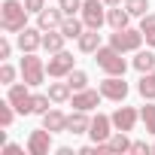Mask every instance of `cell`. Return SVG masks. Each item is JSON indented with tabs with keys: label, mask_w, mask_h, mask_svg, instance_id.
Wrapping results in <instances>:
<instances>
[{
	"label": "cell",
	"mask_w": 155,
	"mask_h": 155,
	"mask_svg": "<svg viewBox=\"0 0 155 155\" xmlns=\"http://www.w3.org/2000/svg\"><path fill=\"white\" fill-rule=\"evenodd\" d=\"M0 28L6 34H21L28 28V6H25V0H3V3H0Z\"/></svg>",
	"instance_id": "1"
},
{
	"label": "cell",
	"mask_w": 155,
	"mask_h": 155,
	"mask_svg": "<svg viewBox=\"0 0 155 155\" xmlns=\"http://www.w3.org/2000/svg\"><path fill=\"white\" fill-rule=\"evenodd\" d=\"M94 61H97V67H101L107 76H125V70H128V61H125L122 52L113 49V46H101V49L94 52Z\"/></svg>",
	"instance_id": "2"
},
{
	"label": "cell",
	"mask_w": 155,
	"mask_h": 155,
	"mask_svg": "<svg viewBox=\"0 0 155 155\" xmlns=\"http://www.w3.org/2000/svg\"><path fill=\"white\" fill-rule=\"evenodd\" d=\"M21 79L31 85V88H37V85H43L46 82V61L43 58H37V52H25V58H21Z\"/></svg>",
	"instance_id": "3"
},
{
	"label": "cell",
	"mask_w": 155,
	"mask_h": 155,
	"mask_svg": "<svg viewBox=\"0 0 155 155\" xmlns=\"http://www.w3.org/2000/svg\"><path fill=\"white\" fill-rule=\"evenodd\" d=\"M6 101L18 110V116H31L34 113V94H31V85L21 79V82H12L9 91H6Z\"/></svg>",
	"instance_id": "4"
},
{
	"label": "cell",
	"mask_w": 155,
	"mask_h": 155,
	"mask_svg": "<svg viewBox=\"0 0 155 155\" xmlns=\"http://www.w3.org/2000/svg\"><path fill=\"white\" fill-rule=\"evenodd\" d=\"M110 46L119 49L122 55H125V52H137V49L143 46V31H134V28L113 31V34H110Z\"/></svg>",
	"instance_id": "5"
},
{
	"label": "cell",
	"mask_w": 155,
	"mask_h": 155,
	"mask_svg": "<svg viewBox=\"0 0 155 155\" xmlns=\"http://www.w3.org/2000/svg\"><path fill=\"white\" fill-rule=\"evenodd\" d=\"M79 18L85 21V28L101 31L104 21H107V3H104V0H82V12H79Z\"/></svg>",
	"instance_id": "6"
},
{
	"label": "cell",
	"mask_w": 155,
	"mask_h": 155,
	"mask_svg": "<svg viewBox=\"0 0 155 155\" xmlns=\"http://www.w3.org/2000/svg\"><path fill=\"white\" fill-rule=\"evenodd\" d=\"M101 94L107 97V101H116V104H122L125 97H128V82H125V76H107V79H101Z\"/></svg>",
	"instance_id": "7"
},
{
	"label": "cell",
	"mask_w": 155,
	"mask_h": 155,
	"mask_svg": "<svg viewBox=\"0 0 155 155\" xmlns=\"http://www.w3.org/2000/svg\"><path fill=\"white\" fill-rule=\"evenodd\" d=\"M73 61H76V58H73L70 52H64V49H61V52H55V55L49 58L46 73L52 76V79H61V76L67 79V73H70V70H76V67H73Z\"/></svg>",
	"instance_id": "8"
},
{
	"label": "cell",
	"mask_w": 155,
	"mask_h": 155,
	"mask_svg": "<svg viewBox=\"0 0 155 155\" xmlns=\"http://www.w3.org/2000/svg\"><path fill=\"white\" fill-rule=\"evenodd\" d=\"M113 119L110 116H104V113H97L94 119H91V128H88V137L94 140V143H107L110 137H113Z\"/></svg>",
	"instance_id": "9"
},
{
	"label": "cell",
	"mask_w": 155,
	"mask_h": 155,
	"mask_svg": "<svg viewBox=\"0 0 155 155\" xmlns=\"http://www.w3.org/2000/svg\"><path fill=\"white\" fill-rule=\"evenodd\" d=\"M101 88L94 91V88H82V91H73V110H85V113H91V110H97L101 107Z\"/></svg>",
	"instance_id": "10"
},
{
	"label": "cell",
	"mask_w": 155,
	"mask_h": 155,
	"mask_svg": "<svg viewBox=\"0 0 155 155\" xmlns=\"http://www.w3.org/2000/svg\"><path fill=\"white\" fill-rule=\"evenodd\" d=\"M49 149H52V131H49V128L31 131V137H28V152H31V155H49Z\"/></svg>",
	"instance_id": "11"
},
{
	"label": "cell",
	"mask_w": 155,
	"mask_h": 155,
	"mask_svg": "<svg viewBox=\"0 0 155 155\" xmlns=\"http://www.w3.org/2000/svg\"><path fill=\"white\" fill-rule=\"evenodd\" d=\"M15 46L21 49V55H25V52L43 49V31H40V28H25V31L15 37Z\"/></svg>",
	"instance_id": "12"
},
{
	"label": "cell",
	"mask_w": 155,
	"mask_h": 155,
	"mask_svg": "<svg viewBox=\"0 0 155 155\" xmlns=\"http://www.w3.org/2000/svg\"><path fill=\"white\" fill-rule=\"evenodd\" d=\"M110 119H113V128H116V131H134V125H137L140 113H137L134 107H119Z\"/></svg>",
	"instance_id": "13"
},
{
	"label": "cell",
	"mask_w": 155,
	"mask_h": 155,
	"mask_svg": "<svg viewBox=\"0 0 155 155\" xmlns=\"http://www.w3.org/2000/svg\"><path fill=\"white\" fill-rule=\"evenodd\" d=\"M64 18H67V15L61 12V6H58V9L46 6V9L37 15V28H40V31H58V28L64 25Z\"/></svg>",
	"instance_id": "14"
},
{
	"label": "cell",
	"mask_w": 155,
	"mask_h": 155,
	"mask_svg": "<svg viewBox=\"0 0 155 155\" xmlns=\"http://www.w3.org/2000/svg\"><path fill=\"white\" fill-rule=\"evenodd\" d=\"M88 128H91V119H88V113L85 110H73L70 116H67V134H88Z\"/></svg>",
	"instance_id": "15"
},
{
	"label": "cell",
	"mask_w": 155,
	"mask_h": 155,
	"mask_svg": "<svg viewBox=\"0 0 155 155\" xmlns=\"http://www.w3.org/2000/svg\"><path fill=\"white\" fill-rule=\"evenodd\" d=\"M79 43V52H85V55H94L97 49H101V31H94V28H85V34L76 40Z\"/></svg>",
	"instance_id": "16"
},
{
	"label": "cell",
	"mask_w": 155,
	"mask_h": 155,
	"mask_svg": "<svg viewBox=\"0 0 155 155\" xmlns=\"http://www.w3.org/2000/svg\"><path fill=\"white\" fill-rule=\"evenodd\" d=\"M43 128H49L52 134H58V131H67V116L61 113V110H49V113H43Z\"/></svg>",
	"instance_id": "17"
},
{
	"label": "cell",
	"mask_w": 155,
	"mask_h": 155,
	"mask_svg": "<svg viewBox=\"0 0 155 155\" xmlns=\"http://www.w3.org/2000/svg\"><path fill=\"white\" fill-rule=\"evenodd\" d=\"M128 18H131V12H128L125 6H110V9H107V25H110L113 31L128 28Z\"/></svg>",
	"instance_id": "18"
},
{
	"label": "cell",
	"mask_w": 155,
	"mask_h": 155,
	"mask_svg": "<svg viewBox=\"0 0 155 155\" xmlns=\"http://www.w3.org/2000/svg\"><path fill=\"white\" fill-rule=\"evenodd\" d=\"M61 34H64L67 40H79V37L85 34V21H82V18H76V15H67L64 25H61Z\"/></svg>",
	"instance_id": "19"
},
{
	"label": "cell",
	"mask_w": 155,
	"mask_h": 155,
	"mask_svg": "<svg viewBox=\"0 0 155 155\" xmlns=\"http://www.w3.org/2000/svg\"><path fill=\"white\" fill-rule=\"evenodd\" d=\"M64 34H61V28L58 31H43V49L49 52V55H55V52H61L64 49Z\"/></svg>",
	"instance_id": "20"
},
{
	"label": "cell",
	"mask_w": 155,
	"mask_h": 155,
	"mask_svg": "<svg viewBox=\"0 0 155 155\" xmlns=\"http://www.w3.org/2000/svg\"><path fill=\"white\" fill-rule=\"evenodd\" d=\"M49 97H52L55 104H67V101L73 97L70 82H49Z\"/></svg>",
	"instance_id": "21"
},
{
	"label": "cell",
	"mask_w": 155,
	"mask_h": 155,
	"mask_svg": "<svg viewBox=\"0 0 155 155\" xmlns=\"http://www.w3.org/2000/svg\"><path fill=\"white\" fill-rule=\"evenodd\" d=\"M134 70H140V73H152L155 70V52H143V49H137V55H134Z\"/></svg>",
	"instance_id": "22"
},
{
	"label": "cell",
	"mask_w": 155,
	"mask_h": 155,
	"mask_svg": "<svg viewBox=\"0 0 155 155\" xmlns=\"http://www.w3.org/2000/svg\"><path fill=\"white\" fill-rule=\"evenodd\" d=\"M107 146H110V152H131V140H128V131H113V137L107 140Z\"/></svg>",
	"instance_id": "23"
},
{
	"label": "cell",
	"mask_w": 155,
	"mask_h": 155,
	"mask_svg": "<svg viewBox=\"0 0 155 155\" xmlns=\"http://www.w3.org/2000/svg\"><path fill=\"white\" fill-rule=\"evenodd\" d=\"M140 31H143V40L149 49H155V12H146L140 18Z\"/></svg>",
	"instance_id": "24"
},
{
	"label": "cell",
	"mask_w": 155,
	"mask_h": 155,
	"mask_svg": "<svg viewBox=\"0 0 155 155\" xmlns=\"http://www.w3.org/2000/svg\"><path fill=\"white\" fill-rule=\"evenodd\" d=\"M137 91H140L146 101H155V70L140 76V82H137Z\"/></svg>",
	"instance_id": "25"
},
{
	"label": "cell",
	"mask_w": 155,
	"mask_h": 155,
	"mask_svg": "<svg viewBox=\"0 0 155 155\" xmlns=\"http://www.w3.org/2000/svg\"><path fill=\"white\" fill-rule=\"evenodd\" d=\"M67 82H70L73 91H82V88H88V73L85 70H70L67 73Z\"/></svg>",
	"instance_id": "26"
},
{
	"label": "cell",
	"mask_w": 155,
	"mask_h": 155,
	"mask_svg": "<svg viewBox=\"0 0 155 155\" xmlns=\"http://www.w3.org/2000/svg\"><path fill=\"white\" fill-rule=\"evenodd\" d=\"M140 119H143L146 131H149V134H155V104H152V101H149V104L140 110Z\"/></svg>",
	"instance_id": "27"
},
{
	"label": "cell",
	"mask_w": 155,
	"mask_h": 155,
	"mask_svg": "<svg viewBox=\"0 0 155 155\" xmlns=\"http://www.w3.org/2000/svg\"><path fill=\"white\" fill-rule=\"evenodd\" d=\"M52 104H55V101L49 97V91H46V94H34V113H37V116L49 113V110H52Z\"/></svg>",
	"instance_id": "28"
},
{
	"label": "cell",
	"mask_w": 155,
	"mask_h": 155,
	"mask_svg": "<svg viewBox=\"0 0 155 155\" xmlns=\"http://www.w3.org/2000/svg\"><path fill=\"white\" fill-rule=\"evenodd\" d=\"M125 9H128L131 15H140V18H143V15L149 12V0H125Z\"/></svg>",
	"instance_id": "29"
},
{
	"label": "cell",
	"mask_w": 155,
	"mask_h": 155,
	"mask_svg": "<svg viewBox=\"0 0 155 155\" xmlns=\"http://www.w3.org/2000/svg\"><path fill=\"white\" fill-rule=\"evenodd\" d=\"M15 113H18V110H15L9 101H3V104H0V125L9 128V125H12V119H15Z\"/></svg>",
	"instance_id": "30"
},
{
	"label": "cell",
	"mask_w": 155,
	"mask_h": 155,
	"mask_svg": "<svg viewBox=\"0 0 155 155\" xmlns=\"http://www.w3.org/2000/svg\"><path fill=\"white\" fill-rule=\"evenodd\" d=\"M58 6L64 15H79L82 12V0H58Z\"/></svg>",
	"instance_id": "31"
},
{
	"label": "cell",
	"mask_w": 155,
	"mask_h": 155,
	"mask_svg": "<svg viewBox=\"0 0 155 155\" xmlns=\"http://www.w3.org/2000/svg\"><path fill=\"white\" fill-rule=\"evenodd\" d=\"M0 82H3V85H12V82H15V67L6 64V61L0 64Z\"/></svg>",
	"instance_id": "32"
},
{
	"label": "cell",
	"mask_w": 155,
	"mask_h": 155,
	"mask_svg": "<svg viewBox=\"0 0 155 155\" xmlns=\"http://www.w3.org/2000/svg\"><path fill=\"white\" fill-rule=\"evenodd\" d=\"M25 6H28V12H34V15H40V12L46 9V0H25Z\"/></svg>",
	"instance_id": "33"
},
{
	"label": "cell",
	"mask_w": 155,
	"mask_h": 155,
	"mask_svg": "<svg viewBox=\"0 0 155 155\" xmlns=\"http://www.w3.org/2000/svg\"><path fill=\"white\" fill-rule=\"evenodd\" d=\"M131 152H137V155H146V152H152V146H149L146 140H134V143H131Z\"/></svg>",
	"instance_id": "34"
},
{
	"label": "cell",
	"mask_w": 155,
	"mask_h": 155,
	"mask_svg": "<svg viewBox=\"0 0 155 155\" xmlns=\"http://www.w3.org/2000/svg\"><path fill=\"white\" fill-rule=\"evenodd\" d=\"M9 55H12V43L3 37L0 40V61H9Z\"/></svg>",
	"instance_id": "35"
},
{
	"label": "cell",
	"mask_w": 155,
	"mask_h": 155,
	"mask_svg": "<svg viewBox=\"0 0 155 155\" xmlns=\"http://www.w3.org/2000/svg\"><path fill=\"white\" fill-rule=\"evenodd\" d=\"M3 155H21V146H15V143H3Z\"/></svg>",
	"instance_id": "36"
},
{
	"label": "cell",
	"mask_w": 155,
	"mask_h": 155,
	"mask_svg": "<svg viewBox=\"0 0 155 155\" xmlns=\"http://www.w3.org/2000/svg\"><path fill=\"white\" fill-rule=\"evenodd\" d=\"M79 152H82V155H101V152H97V143H88V146H82Z\"/></svg>",
	"instance_id": "37"
},
{
	"label": "cell",
	"mask_w": 155,
	"mask_h": 155,
	"mask_svg": "<svg viewBox=\"0 0 155 155\" xmlns=\"http://www.w3.org/2000/svg\"><path fill=\"white\" fill-rule=\"evenodd\" d=\"M107 6H122V0H104Z\"/></svg>",
	"instance_id": "38"
},
{
	"label": "cell",
	"mask_w": 155,
	"mask_h": 155,
	"mask_svg": "<svg viewBox=\"0 0 155 155\" xmlns=\"http://www.w3.org/2000/svg\"><path fill=\"white\" fill-rule=\"evenodd\" d=\"M152 152H155V143H152Z\"/></svg>",
	"instance_id": "39"
}]
</instances>
